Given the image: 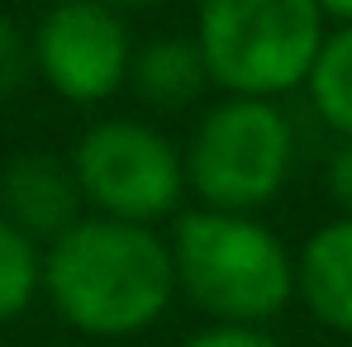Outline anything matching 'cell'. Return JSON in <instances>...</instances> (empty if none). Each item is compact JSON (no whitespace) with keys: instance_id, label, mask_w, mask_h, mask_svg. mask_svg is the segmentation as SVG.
Wrapping results in <instances>:
<instances>
[{"instance_id":"6da1fadb","label":"cell","mask_w":352,"mask_h":347,"mask_svg":"<svg viewBox=\"0 0 352 347\" xmlns=\"http://www.w3.org/2000/svg\"><path fill=\"white\" fill-rule=\"evenodd\" d=\"M43 290L62 319L91 338L143 333L176 295L167 238L153 224L76 219L43 252Z\"/></svg>"},{"instance_id":"7a4b0ae2","label":"cell","mask_w":352,"mask_h":347,"mask_svg":"<svg viewBox=\"0 0 352 347\" xmlns=\"http://www.w3.org/2000/svg\"><path fill=\"white\" fill-rule=\"evenodd\" d=\"M176 290L214 324H267L295 295V262L286 243L252 214L190 210L172 229Z\"/></svg>"},{"instance_id":"3957f363","label":"cell","mask_w":352,"mask_h":347,"mask_svg":"<svg viewBox=\"0 0 352 347\" xmlns=\"http://www.w3.org/2000/svg\"><path fill=\"white\" fill-rule=\"evenodd\" d=\"M324 43V14L314 0H200L195 48L210 86L229 96L276 100L305 86Z\"/></svg>"},{"instance_id":"277c9868","label":"cell","mask_w":352,"mask_h":347,"mask_svg":"<svg viewBox=\"0 0 352 347\" xmlns=\"http://www.w3.org/2000/svg\"><path fill=\"white\" fill-rule=\"evenodd\" d=\"M291 167L295 128L286 110L262 96H229L210 105L181 153L186 190H195L205 210L229 214H257L272 205Z\"/></svg>"},{"instance_id":"5b68a950","label":"cell","mask_w":352,"mask_h":347,"mask_svg":"<svg viewBox=\"0 0 352 347\" xmlns=\"http://www.w3.org/2000/svg\"><path fill=\"white\" fill-rule=\"evenodd\" d=\"M72 172L81 186V200L96 214L124 224H157L186 195L181 153L167 133H157L143 119L91 124L72 148Z\"/></svg>"},{"instance_id":"8992f818","label":"cell","mask_w":352,"mask_h":347,"mask_svg":"<svg viewBox=\"0 0 352 347\" xmlns=\"http://www.w3.org/2000/svg\"><path fill=\"white\" fill-rule=\"evenodd\" d=\"M34 71L72 105H100L129 81L133 38L124 14L100 0H58L34 38Z\"/></svg>"},{"instance_id":"52a82bcc","label":"cell","mask_w":352,"mask_h":347,"mask_svg":"<svg viewBox=\"0 0 352 347\" xmlns=\"http://www.w3.org/2000/svg\"><path fill=\"white\" fill-rule=\"evenodd\" d=\"M81 186L72 162L53 153H19L0 172V214L34 243H53L81 219Z\"/></svg>"},{"instance_id":"ba28073f","label":"cell","mask_w":352,"mask_h":347,"mask_svg":"<svg viewBox=\"0 0 352 347\" xmlns=\"http://www.w3.org/2000/svg\"><path fill=\"white\" fill-rule=\"evenodd\" d=\"M295 295L324 328L352 338V219L309 233L295 257Z\"/></svg>"},{"instance_id":"9c48e42d","label":"cell","mask_w":352,"mask_h":347,"mask_svg":"<svg viewBox=\"0 0 352 347\" xmlns=\"http://www.w3.org/2000/svg\"><path fill=\"white\" fill-rule=\"evenodd\" d=\"M129 86H133L148 105H157V110H181V105H190V100L210 86L195 38L162 34V38L143 43V48L129 58Z\"/></svg>"},{"instance_id":"30bf717a","label":"cell","mask_w":352,"mask_h":347,"mask_svg":"<svg viewBox=\"0 0 352 347\" xmlns=\"http://www.w3.org/2000/svg\"><path fill=\"white\" fill-rule=\"evenodd\" d=\"M309 105L333 133L352 138V24H338L333 34H324L319 53L309 62Z\"/></svg>"},{"instance_id":"8fae6325","label":"cell","mask_w":352,"mask_h":347,"mask_svg":"<svg viewBox=\"0 0 352 347\" xmlns=\"http://www.w3.org/2000/svg\"><path fill=\"white\" fill-rule=\"evenodd\" d=\"M43 290V252L29 233H19L0 214V324L19 319Z\"/></svg>"},{"instance_id":"7c38bea8","label":"cell","mask_w":352,"mask_h":347,"mask_svg":"<svg viewBox=\"0 0 352 347\" xmlns=\"http://www.w3.org/2000/svg\"><path fill=\"white\" fill-rule=\"evenodd\" d=\"M29 71H34L29 38L19 34V24H14V19H5V14H0V100H5V96H14V91L29 81Z\"/></svg>"},{"instance_id":"4fadbf2b","label":"cell","mask_w":352,"mask_h":347,"mask_svg":"<svg viewBox=\"0 0 352 347\" xmlns=\"http://www.w3.org/2000/svg\"><path fill=\"white\" fill-rule=\"evenodd\" d=\"M181 347H281L262 324H210L200 333H190Z\"/></svg>"},{"instance_id":"5bb4252c","label":"cell","mask_w":352,"mask_h":347,"mask_svg":"<svg viewBox=\"0 0 352 347\" xmlns=\"http://www.w3.org/2000/svg\"><path fill=\"white\" fill-rule=\"evenodd\" d=\"M329 195L343 210V219H352V138H343L338 153L329 157Z\"/></svg>"},{"instance_id":"9a60e30c","label":"cell","mask_w":352,"mask_h":347,"mask_svg":"<svg viewBox=\"0 0 352 347\" xmlns=\"http://www.w3.org/2000/svg\"><path fill=\"white\" fill-rule=\"evenodd\" d=\"M324 19H338V24H352V0H314Z\"/></svg>"},{"instance_id":"2e32d148","label":"cell","mask_w":352,"mask_h":347,"mask_svg":"<svg viewBox=\"0 0 352 347\" xmlns=\"http://www.w3.org/2000/svg\"><path fill=\"white\" fill-rule=\"evenodd\" d=\"M100 5H110L119 14H129V10H148V5H157V0H100Z\"/></svg>"}]
</instances>
